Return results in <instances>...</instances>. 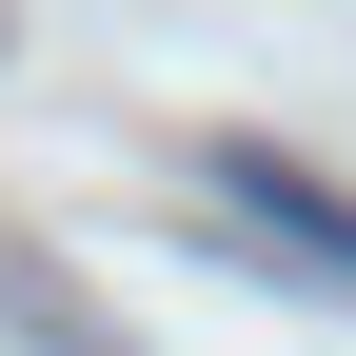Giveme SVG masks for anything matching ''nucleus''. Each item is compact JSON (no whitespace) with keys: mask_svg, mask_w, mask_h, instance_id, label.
I'll use <instances>...</instances> for the list:
<instances>
[{"mask_svg":"<svg viewBox=\"0 0 356 356\" xmlns=\"http://www.w3.org/2000/svg\"><path fill=\"white\" fill-rule=\"evenodd\" d=\"M198 198H218V218H257V238H297L317 277H356V198H337L317 159H277V139H198Z\"/></svg>","mask_w":356,"mask_h":356,"instance_id":"nucleus-1","label":"nucleus"}]
</instances>
